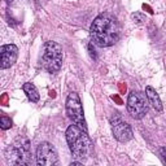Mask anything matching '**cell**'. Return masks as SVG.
I'll return each instance as SVG.
<instances>
[{"instance_id":"obj_1","label":"cell","mask_w":166,"mask_h":166,"mask_svg":"<svg viewBox=\"0 0 166 166\" xmlns=\"http://www.w3.org/2000/svg\"><path fill=\"white\" fill-rule=\"evenodd\" d=\"M90 34L92 42L99 47H110L118 40L119 29L113 14L101 13L91 23Z\"/></svg>"},{"instance_id":"obj_2","label":"cell","mask_w":166,"mask_h":166,"mask_svg":"<svg viewBox=\"0 0 166 166\" xmlns=\"http://www.w3.org/2000/svg\"><path fill=\"white\" fill-rule=\"evenodd\" d=\"M66 141L69 149L73 153V157L79 161H84L91 151V140L87 135V131L82 130L79 126L70 125L66 130Z\"/></svg>"},{"instance_id":"obj_3","label":"cell","mask_w":166,"mask_h":166,"mask_svg":"<svg viewBox=\"0 0 166 166\" xmlns=\"http://www.w3.org/2000/svg\"><path fill=\"white\" fill-rule=\"evenodd\" d=\"M5 160L10 165H31V145L30 140L25 136L17 138L7 149H5Z\"/></svg>"},{"instance_id":"obj_4","label":"cell","mask_w":166,"mask_h":166,"mask_svg":"<svg viewBox=\"0 0 166 166\" xmlns=\"http://www.w3.org/2000/svg\"><path fill=\"white\" fill-rule=\"evenodd\" d=\"M63 65V48L56 42H47L43 52V66L44 69L53 74L61 69Z\"/></svg>"},{"instance_id":"obj_5","label":"cell","mask_w":166,"mask_h":166,"mask_svg":"<svg viewBox=\"0 0 166 166\" xmlns=\"http://www.w3.org/2000/svg\"><path fill=\"white\" fill-rule=\"evenodd\" d=\"M66 113L69 118L74 122L77 126H79L82 130L87 131V123L84 119V113H83V107L79 95L77 92H70L66 99Z\"/></svg>"},{"instance_id":"obj_6","label":"cell","mask_w":166,"mask_h":166,"mask_svg":"<svg viewBox=\"0 0 166 166\" xmlns=\"http://www.w3.org/2000/svg\"><path fill=\"white\" fill-rule=\"evenodd\" d=\"M148 99H145V95H143L139 91H132L128 94L127 99V110L131 114L132 118L140 119L148 113Z\"/></svg>"},{"instance_id":"obj_7","label":"cell","mask_w":166,"mask_h":166,"mask_svg":"<svg viewBox=\"0 0 166 166\" xmlns=\"http://www.w3.org/2000/svg\"><path fill=\"white\" fill-rule=\"evenodd\" d=\"M110 125H112V132L113 136L121 141V143H126V141L131 140L134 138V132L131 126L122 118V117L115 113L112 118H110Z\"/></svg>"},{"instance_id":"obj_8","label":"cell","mask_w":166,"mask_h":166,"mask_svg":"<svg viewBox=\"0 0 166 166\" xmlns=\"http://www.w3.org/2000/svg\"><path fill=\"white\" fill-rule=\"evenodd\" d=\"M36 164L39 166H53L59 164V156L55 147L47 141H43L36 149Z\"/></svg>"},{"instance_id":"obj_9","label":"cell","mask_w":166,"mask_h":166,"mask_svg":"<svg viewBox=\"0 0 166 166\" xmlns=\"http://www.w3.org/2000/svg\"><path fill=\"white\" fill-rule=\"evenodd\" d=\"M0 56H2V69H8L16 63L18 56V48L14 44H5L0 48Z\"/></svg>"},{"instance_id":"obj_10","label":"cell","mask_w":166,"mask_h":166,"mask_svg":"<svg viewBox=\"0 0 166 166\" xmlns=\"http://www.w3.org/2000/svg\"><path fill=\"white\" fill-rule=\"evenodd\" d=\"M145 96H147V99H148L151 105L155 108L157 112H161L162 110V103H161V99H160V96L156 92V90L153 87H151V86H148V87L145 88Z\"/></svg>"},{"instance_id":"obj_11","label":"cell","mask_w":166,"mask_h":166,"mask_svg":"<svg viewBox=\"0 0 166 166\" xmlns=\"http://www.w3.org/2000/svg\"><path fill=\"white\" fill-rule=\"evenodd\" d=\"M22 90H23V92L26 94V96H27V99L31 101V103H38L39 101V92H38V90H36V87L33 84V83H25L22 86Z\"/></svg>"},{"instance_id":"obj_12","label":"cell","mask_w":166,"mask_h":166,"mask_svg":"<svg viewBox=\"0 0 166 166\" xmlns=\"http://www.w3.org/2000/svg\"><path fill=\"white\" fill-rule=\"evenodd\" d=\"M0 127L3 128V130H8V128L12 127V119L9 117H5L3 115L2 118H0Z\"/></svg>"},{"instance_id":"obj_13","label":"cell","mask_w":166,"mask_h":166,"mask_svg":"<svg viewBox=\"0 0 166 166\" xmlns=\"http://www.w3.org/2000/svg\"><path fill=\"white\" fill-rule=\"evenodd\" d=\"M88 52H90L91 59H94V60H96V59H97V55H96V51H95L94 44H92V43H90V44H88Z\"/></svg>"},{"instance_id":"obj_14","label":"cell","mask_w":166,"mask_h":166,"mask_svg":"<svg viewBox=\"0 0 166 166\" xmlns=\"http://www.w3.org/2000/svg\"><path fill=\"white\" fill-rule=\"evenodd\" d=\"M158 153H160V157H161L162 162L166 164V147H161V148L158 149Z\"/></svg>"},{"instance_id":"obj_15","label":"cell","mask_w":166,"mask_h":166,"mask_svg":"<svg viewBox=\"0 0 166 166\" xmlns=\"http://www.w3.org/2000/svg\"><path fill=\"white\" fill-rule=\"evenodd\" d=\"M132 18H134V20L136 21L138 23H141V22L144 21V17H143V14H140V13H134V14H132Z\"/></svg>"},{"instance_id":"obj_16","label":"cell","mask_w":166,"mask_h":166,"mask_svg":"<svg viewBox=\"0 0 166 166\" xmlns=\"http://www.w3.org/2000/svg\"><path fill=\"white\" fill-rule=\"evenodd\" d=\"M112 99H113L117 104H118V105H122V104H123V101H122V99H121L118 95H113V96H112Z\"/></svg>"},{"instance_id":"obj_17","label":"cell","mask_w":166,"mask_h":166,"mask_svg":"<svg viewBox=\"0 0 166 166\" xmlns=\"http://www.w3.org/2000/svg\"><path fill=\"white\" fill-rule=\"evenodd\" d=\"M118 90H119V92H121V94H125V92H126V90H127L126 84H125V83H119V84H118Z\"/></svg>"},{"instance_id":"obj_18","label":"cell","mask_w":166,"mask_h":166,"mask_svg":"<svg viewBox=\"0 0 166 166\" xmlns=\"http://www.w3.org/2000/svg\"><path fill=\"white\" fill-rule=\"evenodd\" d=\"M2 103H3V105H8V95L7 94H4L3 96H2Z\"/></svg>"},{"instance_id":"obj_19","label":"cell","mask_w":166,"mask_h":166,"mask_svg":"<svg viewBox=\"0 0 166 166\" xmlns=\"http://www.w3.org/2000/svg\"><path fill=\"white\" fill-rule=\"evenodd\" d=\"M143 9H147V12H148V13L153 14V10H152V8L149 7V5H145V4H143Z\"/></svg>"},{"instance_id":"obj_20","label":"cell","mask_w":166,"mask_h":166,"mask_svg":"<svg viewBox=\"0 0 166 166\" xmlns=\"http://www.w3.org/2000/svg\"><path fill=\"white\" fill-rule=\"evenodd\" d=\"M50 96L51 97H56V92H55V91H50Z\"/></svg>"},{"instance_id":"obj_21","label":"cell","mask_w":166,"mask_h":166,"mask_svg":"<svg viewBox=\"0 0 166 166\" xmlns=\"http://www.w3.org/2000/svg\"><path fill=\"white\" fill-rule=\"evenodd\" d=\"M4 2H5V3H8V4H12V3H14L16 0H4Z\"/></svg>"}]
</instances>
